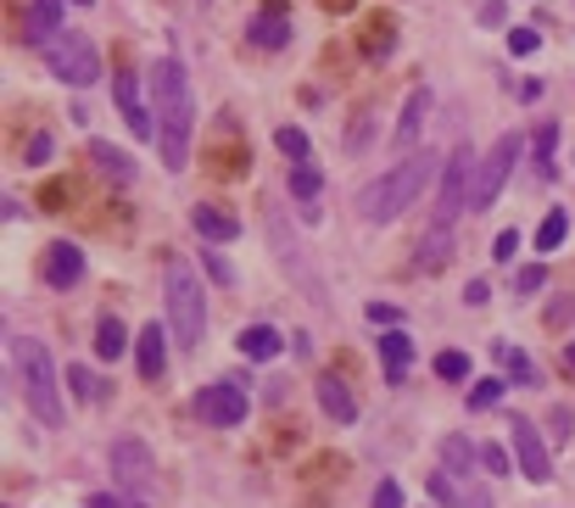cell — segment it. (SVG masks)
<instances>
[{
    "instance_id": "1",
    "label": "cell",
    "mask_w": 575,
    "mask_h": 508,
    "mask_svg": "<svg viewBox=\"0 0 575 508\" xmlns=\"http://www.w3.org/2000/svg\"><path fill=\"white\" fill-rule=\"evenodd\" d=\"M430 173H436V157H430V152L403 157L397 168H386L374 184H363V191H358V213H363L369 223H392V218H403V213L419 202V191L430 184Z\"/></svg>"
},
{
    "instance_id": "2",
    "label": "cell",
    "mask_w": 575,
    "mask_h": 508,
    "mask_svg": "<svg viewBox=\"0 0 575 508\" xmlns=\"http://www.w3.org/2000/svg\"><path fill=\"white\" fill-rule=\"evenodd\" d=\"M12 368H17V386H23V397L34 408V420H45L57 431L62 425V391H57V363H51V352H45V341L17 336L12 341Z\"/></svg>"
},
{
    "instance_id": "3",
    "label": "cell",
    "mask_w": 575,
    "mask_h": 508,
    "mask_svg": "<svg viewBox=\"0 0 575 508\" xmlns=\"http://www.w3.org/2000/svg\"><path fill=\"white\" fill-rule=\"evenodd\" d=\"M163 297H168V336L179 341V352H196L207 330V297H202V280L190 274V263H168Z\"/></svg>"
},
{
    "instance_id": "4",
    "label": "cell",
    "mask_w": 575,
    "mask_h": 508,
    "mask_svg": "<svg viewBox=\"0 0 575 508\" xmlns=\"http://www.w3.org/2000/svg\"><path fill=\"white\" fill-rule=\"evenodd\" d=\"M39 51H45V68H51L62 84H73V89H84V84L101 78V51H95L84 34H73V28L51 34V39L39 45Z\"/></svg>"
},
{
    "instance_id": "5",
    "label": "cell",
    "mask_w": 575,
    "mask_h": 508,
    "mask_svg": "<svg viewBox=\"0 0 575 508\" xmlns=\"http://www.w3.org/2000/svg\"><path fill=\"white\" fill-rule=\"evenodd\" d=\"M475 173H481V157H475L469 146H458L442 168V196H436V223L453 229L458 213H469V196H475Z\"/></svg>"
},
{
    "instance_id": "6",
    "label": "cell",
    "mask_w": 575,
    "mask_h": 508,
    "mask_svg": "<svg viewBox=\"0 0 575 508\" xmlns=\"http://www.w3.org/2000/svg\"><path fill=\"white\" fill-rule=\"evenodd\" d=\"M519 152H525V141H519V134H503V141L492 146V157L481 162V173H475V196H469V213H487V207L503 196V184H508V173H514Z\"/></svg>"
},
{
    "instance_id": "7",
    "label": "cell",
    "mask_w": 575,
    "mask_h": 508,
    "mask_svg": "<svg viewBox=\"0 0 575 508\" xmlns=\"http://www.w3.org/2000/svg\"><path fill=\"white\" fill-rule=\"evenodd\" d=\"M112 481H118L123 492H152V486H157V458H152V447L134 442V436L112 442Z\"/></svg>"
},
{
    "instance_id": "8",
    "label": "cell",
    "mask_w": 575,
    "mask_h": 508,
    "mask_svg": "<svg viewBox=\"0 0 575 508\" xmlns=\"http://www.w3.org/2000/svg\"><path fill=\"white\" fill-rule=\"evenodd\" d=\"M196 413L207 425H218V431H235L247 420V391H241V380H213L202 397H196Z\"/></svg>"
},
{
    "instance_id": "9",
    "label": "cell",
    "mask_w": 575,
    "mask_h": 508,
    "mask_svg": "<svg viewBox=\"0 0 575 508\" xmlns=\"http://www.w3.org/2000/svg\"><path fill=\"white\" fill-rule=\"evenodd\" d=\"M157 152H163V162H168L173 173L190 162V101L157 107Z\"/></svg>"
},
{
    "instance_id": "10",
    "label": "cell",
    "mask_w": 575,
    "mask_h": 508,
    "mask_svg": "<svg viewBox=\"0 0 575 508\" xmlns=\"http://www.w3.org/2000/svg\"><path fill=\"white\" fill-rule=\"evenodd\" d=\"M508 436H514V458H519V475L525 481H553V458H548V447L537 442V431H531V420H514L508 425Z\"/></svg>"
},
{
    "instance_id": "11",
    "label": "cell",
    "mask_w": 575,
    "mask_h": 508,
    "mask_svg": "<svg viewBox=\"0 0 575 508\" xmlns=\"http://www.w3.org/2000/svg\"><path fill=\"white\" fill-rule=\"evenodd\" d=\"M112 96H118V112H123V123L146 141V134H157V112L146 107V96H140V78L134 73H118L112 78Z\"/></svg>"
},
{
    "instance_id": "12",
    "label": "cell",
    "mask_w": 575,
    "mask_h": 508,
    "mask_svg": "<svg viewBox=\"0 0 575 508\" xmlns=\"http://www.w3.org/2000/svg\"><path fill=\"white\" fill-rule=\"evenodd\" d=\"M79 274H84V252H79L73 241L45 246V280H51L57 291H73V286H79Z\"/></svg>"
},
{
    "instance_id": "13",
    "label": "cell",
    "mask_w": 575,
    "mask_h": 508,
    "mask_svg": "<svg viewBox=\"0 0 575 508\" xmlns=\"http://www.w3.org/2000/svg\"><path fill=\"white\" fill-rule=\"evenodd\" d=\"M134 358H140V380H163V368H168V330L146 325L134 336Z\"/></svg>"
},
{
    "instance_id": "14",
    "label": "cell",
    "mask_w": 575,
    "mask_h": 508,
    "mask_svg": "<svg viewBox=\"0 0 575 508\" xmlns=\"http://www.w3.org/2000/svg\"><path fill=\"white\" fill-rule=\"evenodd\" d=\"M319 402H324V413H330L335 425H352L358 420V397H352V386L342 375H319Z\"/></svg>"
},
{
    "instance_id": "15",
    "label": "cell",
    "mask_w": 575,
    "mask_h": 508,
    "mask_svg": "<svg viewBox=\"0 0 575 508\" xmlns=\"http://www.w3.org/2000/svg\"><path fill=\"white\" fill-rule=\"evenodd\" d=\"M146 78H152V112H157V107H173V101H190V89H184V68H179L173 57H168V62H157Z\"/></svg>"
},
{
    "instance_id": "16",
    "label": "cell",
    "mask_w": 575,
    "mask_h": 508,
    "mask_svg": "<svg viewBox=\"0 0 575 508\" xmlns=\"http://www.w3.org/2000/svg\"><path fill=\"white\" fill-rule=\"evenodd\" d=\"M380 358H386V380L403 386L408 363H414V341H408V330H386V336H380Z\"/></svg>"
},
{
    "instance_id": "17",
    "label": "cell",
    "mask_w": 575,
    "mask_h": 508,
    "mask_svg": "<svg viewBox=\"0 0 575 508\" xmlns=\"http://www.w3.org/2000/svg\"><path fill=\"white\" fill-rule=\"evenodd\" d=\"M291 196L302 202V218H319L313 202L324 196V173H319L313 162H297V168H291Z\"/></svg>"
},
{
    "instance_id": "18",
    "label": "cell",
    "mask_w": 575,
    "mask_h": 508,
    "mask_svg": "<svg viewBox=\"0 0 575 508\" xmlns=\"http://www.w3.org/2000/svg\"><path fill=\"white\" fill-rule=\"evenodd\" d=\"M89 162L101 168L112 184H129V179H134V157L118 152V146H107V141H89Z\"/></svg>"
},
{
    "instance_id": "19",
    "label": "cell",
    "mask_w": 575,
    "mask_h": 508,
    "mask_svg": "<svg viewBox=\"0 0 575 508\" xmlns=\"http://www.w3.org/2000/svg\"><path fill=\"white\" fill-rule=\"evenodd\" d=\"M424 118H430V89H414V96H408V107H403V118H397V152L419 141Z\"/></svg>"
},
{
    "instance_id": "20",
    "label": "cell",
    "mask_w": 575,
    "mask_h": 508,
    "mask_svg": "<svg viewBox=\"0 0 575 508\" xmlns=\"http://www.w3.org/2000/svg\"><path fill=\"white\" fill-rule=\"evenodd\" d=\"M279 347H285V336H279L274 325H247V330H241V352H247L252 363H268V358H279Z\"/></svg>"
},
{
    "instance_id": "21",
    "label": "cell",
    "mask_w": 575,
    "mask_h": 508,
    "mask_svg": "<svg viewBox=\"0 0 575 508\" xmlns=\"http://www.w3.org/2000/svg\"><path fill=\"white\" fill-rule=\"evenodd\" d=\"M51 34H62V0H34L28 7V39L45 45Z\"/></svg>"
},
{
    "instance_id": "22",
    "label": "cell",
    "mask_w": 575,
    "mask_h": 508,
    "mask_svg": "<svg viewBox=\"0 0 575 508\" xmlns=\"http://www.w3.org/2000/svg\"><path fill=\"white\" fill-rule=\"evenodd\" d=\"M196 229H202V235L207 241H235V235H241V218H235V213H224V207H196Z\"/></svg>"
},
{
    "instance_id": "23",
    "label": "cell",
    "mask_w": 575,
    "mask_h": 508,
    "mask_svg": "<svg viewBox=\"0 0 575 508\" xmlns=\"http://www.w3.org/2000/svg\"><path fill=\"white\" fill-rule=\"evenodd\" d=\"M492 358L508 368V380H514V386H537V363L525 358L514 341H492Z\"/></svg>"
},
{
    "instance_id": "24",
    "label": "cell",
    "mask_w": 575,
    "mask_h": 508,
    "mask_svg": "<svg viewBox=\"0 0 575 508\" xmlns=\"http://www.w3.org/2000/svg\"><path fill=\"white\" fill-rule=\"evenodd\" d=\"M447 257H453V229L430 223V235L419 241V268H424V274H436V268H442Z\"/></svg>"
},
{
    "instance_id": "25",
    "label": "cell",
    "mask_w": 575,
    "mask_h": 508,
    "mask_svg": "<svg viewBox=\"0 0 575 508\" xmlns=\"http://www.w3.org/2000/svg\"><path fill=\"white\" fill-rule=\"evenodd\" d=\"M285 39H291V28H285L279 12H257V17H252V45H263V51H279Z\"/></svg>"
},
{
    "instance_id": "26",
    "label": "cell",
    "mask_w": 575,
    "mask_h": 508,
    "mask_svg": "<svg viewBox=\"0 0 575 508\" xmlns=\"http://www.w3.org/2000/svg\"><path fill=\"white\" fill-rule=\"evenodd\" d=\"M553 146H559V129H553V123H542V129H537V141H531V168H537V179H553V173H559Z\"/></svg>"
},
{
    "instance_id": "27",
    "label": "cell",
    "mask_w": 575,
    "mask_h": 508,
    "mask_svg": "<svg viewBox=\"0 0 575 508\" xmlns=\"http://www.w3.org/2000/svg\"><path fill=\"white\" fill-rule=\"evenodd\" d=\"M123 347H129V330L118 325V318H101V325H95V352H101V358H123Z\"/></svg>"
},
{
    "instance_id": "28",
    "label": "cell",
    "mask_w": 575,
    "mask_h": 508,
    "mask_svg": "<svg viewBox=\"0 0 575 508\" xmlns=\"http://www.w3.org/2000/svg\"><path fill=\"white\" fill-rule=\"evenodd\" d=\"M469 464H475V447H469L464 436H447V442H442V470H447V475H469Z\"/></svg>"
},
{
    "instance_id": "29",
    "label": "cell",
    "mask_w": 575,
    "mask_h": 508,
    "mask_svg": "<svg viewBox=\"0 0 575 508\" xmlns=\"http://www.w3.org/2000/svg\"><path fill=\"white\" fill-rule=\"evenodd\" d=\"M564 235H570V218L553 207V213L542 218V229H537V252H559V241H564Z\"/></svg>"
},
{
    "instance_id": "30",
    "label": "cell",
    "mask_w": 575,
    "mask_h": 508,
    "mask_svg": "<svg viewBox=\"0 0 575 508\" xmlns=\"http://www.w3.org/2000/svg\"><path fill=\"white\" fill-rule=\"evenodd\" d=\"M503 391H508V380H498V375L475 380V386H469V408H475V413H481V408H498V402H503Z\"/></svg>"
},
{
    "instance_id": "31",
    "label": "cell",
    "mask_w": 575,
    "mask_h": 508,
    "mask_svg": "<svg viewBox=\"0 0 575 508\" xmlns=\"http://www.w3.org/2000/svg\"><path fill=\"white\" fill-rule=\"evenodd\" d=\"M68 386H73V397H84V402L101 397V380L89 375V363H73V368H68Z\"/></svg>"
},
{
    "instance_id": "32",
    "label": "cell",
    "mask_w": 575,
    "mask_h": 508,
    "mask_svg": "<svg viewBox=\"0 0 575 508\" xmlns=\"http://www.w3.org/2000/svg\"><path fill=\"white\" fill-rule=\"evenodd\" d=\"M436 375H442V380H469V358H464L458 347L436 352Z\"/></svg>"
},
{
    "instance_id": "33",
    "label": "cell",
    "mask_w": 575,
    "mask_h": 508,
    "mask_svg": "<svg viewBox=\"0 0 575 508\" xmlns=\"http://www.w3.org/2000/svg\"><path fill=\"white\" fill-rule=\"evenodd\" d=\"M274 146H279L285 157H297V162H308V134H302V129H279V134H274Z\"/></svg>"
},
{
    "instance_id": "34",
    "label": "cell",
    "mask_w": 575,
    "mask_h": 508,
    "mask_svg": "<svg viewBox=\"0 0 575 508\" xmlns=\"http://www.w3.org/2000/svg\"><path fill=\"white\" fill-rule=\"evenodd\" d=\"M51 152H57L51 134H34V141L23 146V162H28V168H45V162H51Z\"/></svg>"
},
{
    "instance_id": "35",
    "label": "cell",
    "mask_w": 575,
    "mask_h": 508,
    "mask_svg": "<svg viewBox=\"0 0 575 508\" xmlns=\"http://www.w3.org/2000/svg\"><path fill=\"white\" fill-rule=\"evenodd\" d=\"M542 286H548V274H542V263H537V268H519V274H514V291H519V297H537Z\"/></svg>"
},
{
    "instance_id": "36",
    "label": "cell",
    "mask_w": 575,
    "mask_h": 508,
    "mask_svg": "<svg viewBox=\"0 0 575 508\" xmlns=\"http://www.w3.org/2000/svg\"><path fill=\"white\" fill-rule=\"evenodd\" d=\"M430 497H436V503H447V508H458V486L447 481V470H442V475H430Z\"/></svg>"
},
{
    "instance_id": "37",
    "label": "cell",
    "mask_w": 575,
    "mask_h": 508,
    "mask_svg": "<svg viewBox=\"0 0 575 508\" xmlns=\"http://www.w3.org/2000/svg\"><path fill=\"white\" fill-rule=\"evenodd\" d=\"M508 51H514V57H531V51H537V28H514V34H508Z\"/></svg>"
},
{
    "instance_id": "38",
    "label": "cell",
    "mask_w": 575,
    "mask_h": 508,
    "mask_svg": "<svg viewBox=\"0 0 575 508\" xmlns=\"http://www.w3.org/2000/svg\"><path fill=\"white\" fill-rule=\"evenodd\" d=\"M481 470L487 475H508V452L503 447H481Z\"/></svg>"
},
{
    "instance_id": "39",
    "label": "cell",
    "mask_w": 575,
    "mask_h": 508,
    "mask_svg": "<svg viewBox=\"0 0 575 508\" xmlns=\"http://www.w3.org/2000/svg\"><path fill=\"white\" fill-rule=\"evenodd\" d=\"M374 508H403V486L397 481H380L374 486Z\"/></svg>"
},
{
    "instance_id": "40",
    "label": "cell",
    "mask_w": 575,
    "mask_h": 508,
    "mask_svg": "<svg viewBox=\"0 0 575 508\" xmlns=\"http://www.w3.org/2000/svg\"><path fill=\"white\" fill-rule=\"evenodd\" d=\"M207 274H213L218 286H229V280H235V268H229V257H224V252H207Z\"/></svg>"
},
{
    "instance_id": "41",
    "label": "cell",
    "mask_w": 575,
    "mask_h": 508,
    "mask_svg": "<svg viewBox=\"0 0 575 508\" xmlns=\"http://www.w3.org/2000/svg\"><path fill=\"white\" fill-rule=\"evenodd\" d=\"M514 252H519V235H514V229H503V235H498V246H492V257H498V263H508Z\"/></svg>"
},
{
    "instance_id": "42",
    "label": "cell",
    "mask_w": 575,
    "mask_h": 508,
    "mask_svg": "<svg viewBox=\"0 0 575 508\" xmlns=\"http://www.w3.org/2000/svg\"><path fill=\"white\" fill-rule=\"evenodd\" d=\"M487 297H492V286H487V280H469V291H464V302H469V307H481Z\"/></svg>"
},
{
    "instance_id": "43",
    "label": "cell",
    "mask_w": 575,
    "mask_h": 508,
    "mask_svg": "<svg viewBox=\"0 0 575 508\" xmlns=\"http://www.w3.org/2000/svg\"><path fill=\"white\" fill-rule=\"evenodd\" d=\"M553 442H570V408H553Z\"/></svg>"
},
{
    "instance_id": "44",
    "label": "cell",
    "mask_w": 575,
    "mask_h": 508,
    "mask_svg": "<svg viewBox=\"0 0 575 508\" xmlns=\"http://www.w3.org/2000/svg\"><path fill=\"white\" fill-rule=\"evenodd\" d=\"M481 23H487V28L503 23V0H487V7H481Z\"/></svg>"
},
{
    "instance_id": "45",
    "label": "cell",
    "mask_w": 575,
    "mask_h": 508,
    "mask_svg": "<svg viewBox=\"0 0 575 508\" xmlns=\"http://www.w3.org/2000/svg\"><path fill=\"white\" fill-rule=\"evenodd\" d=\"M369 318H374V325H392V318H397V307H386V302H374V307H369Z\"/></svg>"
},
{
    "instance_id": "46",
    "label": "cell",
    "mask_w": 575,
    "mask_h": 508,
    "mask_svg": "<svg viewBox=\"0 0 575 508\" xmlns=\"http://www.w3.org/2000/svg\"><path fill=\"white\" fill-rule=\"evenodd\" d=\"M89 508H118V497H89Z\"/></svg>"
},
{
    "instance_id": "47",
    "label": "cell",
    "mask_w": 575,
    "mask_h": 508,
    "mask_svg": "<svg viewBox=\"0 0 575 508\" xmlns=\"http://www.w3.org/2000/svg\"><path fill=\"white\" fill-rule=\"evenodd\" d=\"M564 363H570V368H575V341H570V347H564Z\"/></svg>"
},
{
    "instance_id": "48",
    "label": "cell",
    "mask_w": 575,
    "mask_h": 508,
    "mask_svg": "<svg viewBox=\"0 0 575 508\" xmlns=\"http://www.w3.org/2000/svg\"><path fill=\"white\" fill-rule=\"evenodd\" d=\"M469 508H487V497H469Z\"/></svg>"
},
{
    "instance_id": "49",
    "label": "cell",
    "mask_w": 575,
    "mask_h": 508,
    "mask_svg": "<svg viewBox=\"0 0 575 508\" xmlns=\"http://www.w3.org/2000/svg\"><path fill=\"white\" fill-rule=\"evenodd\" d=\"M68 7H89V0H68Z\"/></svg>"
},
{
    "instance_id": "50",
    "label": "cell",
    "mask_w": 575,
    "mask_h": 508,
    "mask_svg": "<svg viewBox=\"0 0 575 508\" xmlns=\"http://www.w3.org/2000/svg\"><path fill=\"white\" fill-rule=\"evenodd\" d=\"M123 508H146V503H123Z\"/></svg>"
}]
</instances>
